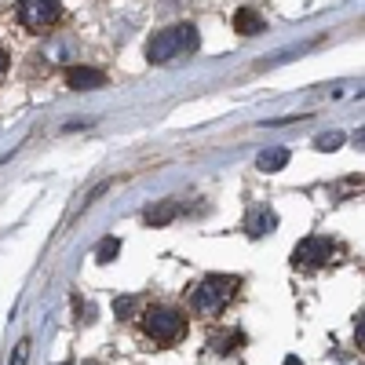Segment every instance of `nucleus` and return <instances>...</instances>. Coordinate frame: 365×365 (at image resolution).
I'll return each instance as SVG.
<instances>
[{
    "mask_svg": "<svg viewBox=\"0 0 365 365\" xmlns=\"http://www.w3.org/2000/svg\"><path fill=\"white\" fill-rule=\"evenodd\" d=\"M237 344H245V332H230V336H223V344H220V354H230Z\"/></svg>",
    "mask_w": 365,
    "mask_h": 365,
    "instance_id": "nucleus-13",
    "label": "nucleus"
},
{
    "mask_svg": "<svg viewBox=\"0 0 365 365\" xmlns=\"http://www.w3.org/2000/svg\"><path fill=\"white\" fill-rule=\"evenodd\" d=\"M26 354H29V340L22 336V340L15 344V351H11V365H26Z\"/></svg>",
    "mask_w": 365,
    "mask_h": 365,
    "instance_id": "nucleus-14",
    "label": "nucleus"
},
{
    "mask_svg": "<svg viewBox=\"0 0 365 365\" xmlns=\"http://www.w3.org/2000/svg\"><path fill=\"white\" fill-rule=\"evenodd\" d=\"M332 252H336V245H332L329 237H303L299 245L292 249V267L299 270H318L332 259Z\"/></svg>",
    "mask_w": 365,
    "mask_h": 365,
    "instance_id": "nucleus-5",
    "label": "nucleus"
},
{
    "mask_svg": "<svg viewBox=\"0 0 365 365\" xmlns=\"http://www.w3.org/2000/svg\"><path fill=\"white\" fill-rule=\"evenodd\" d=\"M106 77L96 70V66H70L66 70V84L73 88V91H91V88H99Z\"/></svg>",
    "mask_w": 365,
    "mask_h": 365,
    "instance_id": "nucleus-6",
    "label": "nucleus"
},
{
    "mask_svg": "<svg viewBox=\"0 0 365 365\" xmlns=\"http://www.w3.org/2000/svg\"><path fill=\"white\" fill-rule=\"evenodd\" d=\"M175 216H179V201L168 197V201H161V205H154V208H146V216H143V220H146L150 227H168Z\"/></svg>",
    "mask_w": 365,
    "mask_h": 365,
    "instance_id": "nucleus-7",
    "label": "nucleus"
},
{
    "mask_svg": "<svg viewBox=\"0 0 365 365\" xmlns=\"http://www.w3.org/2000/svg\"><path fill=\"white\" fill-rule=\"evenodd\" d=\"M8 66H11V58H8V51H4V44H0V81L8 77Z\"/></svg>",
    "mask_w": 365,
    "mask_h": 365,
    "instance_id": "nucleus-15",
    "label": "nucleus"
},
{
    "mask_svg": "<svg viewBox=\"0 0 365 365\" xmlns=\"http://www.w3.org/2000/svg\"><path fill=\"white\" fill-rule=\"evenodd\" d=\"M285 365H299V361H296V358H285Z\"/></svg>",
    "mask_w": 365,
    "mask_h": 365,
    "instance_id": "nucleus-16",
    "label": "nucleus"
},
{
    "mask_svg": "<svg viewBox=\"0 0 365 365\" xmlns=\"http://www.w3.org/2000/svg\"><path fill=\"white\" fill-rule=\"evenodd\" d=\"M201 37L197 29L190 22H175L168 29H161V34H154L146 41V58L158 66H172V63H182V58H190L197 51Z\"/></svg>",
    "mask_w": 365,
    "mask_h": 365,
    "instance_id": "nucleus-1",
    "label": "nucleus"
},
{
    "mask_svg": "<svg viewBox=\"0 0 365 365\" xmlns=\"http://www.w3.org/2000/svg\"><path fill=\"white\" fill-rule=\"evenodd\" d=\"M340 143H344V135L340 132H329V135H318V150H340Z\"/></svg>",
    "mask_w": 365,
    "mask_h": 365,
    "instance_id": "nucleus-12",
    "label": "nucleus"
},
{
    "mask_svg": "<svg viewBox=\"0 0 365 365\" xmlns=\"http://www.w3.org/2000/svg\"><path fill=\"white\" fill-rule=\"evenodd\" d=\"M274 227H278V216H274L270 208L252 212V216H249V234H252V237H263V234H267V230H274Z\"/></svg>",
    "mask_w": 365,
    "mask_h": 365,
    "instance_id": "nucleus-10",
    "label": "nucleus"
},
{
    "mask_svg": "<svg viewBox=\"0 0 365 365\" xmlns=\"http://www.w3.org/2000/svg\"><path fill=\"white\" fill-rule=\"evenodd\" d=\"M15 15L29 34H48L63 19V0H19Z\"/></svg>",
    "mask_w": 365,
    "mask_h": 365,
    "instance_id": "nucleus-4",
    "label": "nucleus"
},
{
    "mask_svg": "<svg viewBox=\"0 0 365 365\" xmlns=\"http://www.w3.org/2000/svg\"><path fill=\"white\" fill-rule=\"evenodd\" d=\"M143 332L158 347H172L175 340L187 336V318H182V311H175V307H150L143 314Z\"/></svg>",
    "mask_w": 365,
    "mask_h": 365,
    "instance_id": "nucleus-3",
    "label": "nucleus"
},
{
    "mask_svg": "<svg viewBox=\"0 0 365 365\" xmlns=\"http://www.w3.org/2000/svg\"><path fill=\"white\" fill-rule=\"evenodd\" d=\"M237 289H241V282L234 278V274H208V278H201L190 289V299L187 303H190L194 314L212 318V314H223L230 307V299L237 296Z\"/></svg>",
    "mask_w": 365,
    "mask_h": 365,
    "instance_id": "nucleus-2",
    "label": "nucleus"
},
{
    "mask_svg": "<svg viewBox=\"0 0 365 365\" xmlns=\"http://www.w3.org/2000/svg\"><path fill=\"white\" fill-rule=\"evenodd\" d=\"M285 165H289V150H285V146L263 150V154H259V161H256V168H259V172H282Z\"/></svg>",
    "mask_w": 365,
    "mask_h": 365,
    "instance_id": "nucleus-9",
    "label": "nucleus"
},
{
    "mask_svg": "<svg viewBox=\"0 0 365 365\" xmlns=\"http://www.w3.org/2000/svg\"><path fill=\"white\" fill-rule=\"evenodd\" d=\"M117 252H120V241H117V237H106L103 245H99V252H96V259H99V263H110Z\"/></svg>",
    "mask_w": 365,
    "mask_h": 365,
    "instance_id": "nucleus-11",
    "label": "nucleus"
},
{
    "mask_svg": "<svg viewBox=\"0 0 365 365\" xmlns=\"http://www.w3.org/2000/svg\"><path fill=\"white\" fill-rule=\"evenodd\" d=\"M234 29H237V34H245V37L263 34V19H259V11H252V8H241V11L234 15Z\"/></svg>",
    "mask_w": 365,
    "mask_h": 365,
    "instance_id": "nucleus-8",
    "label": "nucleus"
}]
</instances>
